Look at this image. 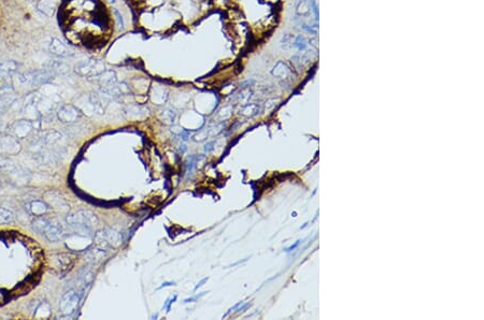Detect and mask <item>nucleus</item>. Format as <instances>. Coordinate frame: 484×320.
I'll return each mask as SVG.
<instances>
[{
	"instance_id": "39448f33",
	"label": "nucleus",
	"mask_w": 484,
	"mask_h": 320,
	"mask_svg": "<svg viewBox=\"0 0 484 320\" xmlns=\"http://www.w3.org/2000/svg\"><path fill=\"white\" fill-rule=\"evenodd\" d=\"M81 301V296L79 292L75 290H69L64 294L60 302V313L63 318H70L73 317Z\"/></svg>"
},
{
	"instance_id": "dca6fc26",
	"label": "nucleus",
	"mask_w": 484,
	"mask_h": 320,
	"mask_svg": "<svg viewBox=\"0 0 484 320\" xmlns=\"http://www.w3.org/2000/svg\"><path fill=\"white\" fill-rule=\"evenodd\" d=\"M18 65L14 61H5L0 63V79H9L17 72Z\"/></svg>"
},
{
	"instance_id": "2eb2a0df",
	"label": "nucleus",
	"mask_w": 484,
	"mask_h": 320,
	"mask_svg": "<svg viewBox=\"0 0 484 320\" xmlns=\"http://www.w3.org/2000/svg\"><path fill=\"white\" fill-rule=\"evenodd\" d=\"M89 80L95 81L96 83H99V84L103 87L116 82V74L113 72V70H105V72L100 73L99 75H96L92 77V78H89Z\"/></svg>"
},
{
	"instance_id": "6ab92c4d",
	"label": "nucleus",
	"mask_w": 484,
	"mask_h": 320,
	"mask_svg": "<svg viewBox=\"0 0 484 320\" xmlns=\"http://www.w3.org/2000/svg\"><path fill=\"white\" fill-rule=\"evenodd\" d=\"M93 278H94V273L90 270H86V268H84L83 271H81L79 274V284H80L79 287H80V289H82V290L86 289V287H88L90 284H92Z\"/></svg>"
},
{
	"instance_id": "6e6552de",
	"label": "nucleus",
	"mask_w": 484,
	"mask_h": 320,
	"mask_svg": "<svg viewBox=\"0 0 484 320\" xmlns=\"http://www.w3.org/2000/svg\"><path fill=\"white\" fill-rule=\"evenodd\" d=\"M57 118L64 124L72 125L82 118V111L73 105H63L57 110Z\"/></svg>"
},
{
	"instance_id": "cd10ccee",
	"label": "nucleus",
	"mask_w": 484,
	"mask_h": 320,
	"mask_svg": "<svg viewBox=\"0 0 484 320\" xmlns=\"http://www.w3.org/2000/svg\"><path fill=\"white\" fill-rule=\"evenodd\" d=\"M257 111V106L255 105H248L244 106L242 109L240 110V113L244 114V116H253Z\"/></svg>"
},
{
	"instance_id": "7c9ffc66",
	"label": "nucleus",
	"mask_w": 484,
	"mask_h": 320,
	"mask_svg": "<svg viewBox=\"0 0 484 320\" xmlns=\"http://www.w3.org/2000/svg\"><path fill=\"white\" fill-rule=\"evenodd\" d=\"M171 286H176V283H174V281H166V283L161 284V286H159L156 290H160V289H163V288L171 287Z\"/></svg>"
},
{
	"instance_id": "1a4fd4ad",
	"label": "nucleus",
	"mask_w": 484,
	"mask_h": 320,
	"mask_svg": "<svg viewBox=\"0 0 484 320\" xmlns=\"http://www.w3.org/2000/svg\"><path fill=\"white\" fill-rule=\"evenodd\" d=\"M132 94V88L126 82H114L112 84L101 87V96L108 99L119 98Z\"/></svg>"
},
{
	"instance_id": "f704fd0d",
	"label": "nucleus",
	"mask_w": 484,
	"mask_h": 320,
	"mask_svg": "<svg viewBox=\"0 0 484 320\" xmlns=\"http://www.w3.org/2000/svg\"><path fill=\"white\" fill-rule=\"evenodd\" d=\"M109 1H110V2H112V3H114V2H115V0H109Z\"/></svg>"
},
{
	"instance_id": "b1692460",
	"label": "nucleus",
	"mask_w": 484,
	"mask_h": 320,
	"mask_svg": "<svg viewBox=\"0 0 484 320\" xmlns=\"http://www.w3.org/2000/svg\"><path fill=\"white\" fill-rule=\"evenodd\" d=\"M176 112L171 110L170 108H165V109L161 110V118L165 121V123L167 124H172L176 120Z\"/></svg>"
},
{
	"instance_id": "20e7f679",
	"label": "nucleus",
	"mask_w": 484,
	"mask_h": 320,
	"mask_svg": "<svg viewBox=\"0 0 484 320\" xmlns=\"http://www.w3.org/2000/svg\"><path fill=\"white\" fill-rule=\"evenodd\" d=\"M94 240L98 247L106 249V250H111V249L119 248L122 245L123 238L122 234L116 230L106 228L95 234Z\"/></svg>"
},
{
	"instance_id": "a878e982",
	"label": "nucleus",
	"mask_w": 484,
	"mask_h": 320,
	"mask_svg": "<svg viewBox=\"0 0 484 320\" xmlns=\"http://www.w3.org/2000/svg\"><path fill=\"white\" fill-rule=\"evenodd\" d=\"M198 159L199 158L195 157V156H192L187 159V162H186V172L187 174H191V172L195 169V167L197 166Z\"/></svg>"
},
{
	"instance_id": "423d86ee",
	"label": "nucleus",
	"mask_w": 484,
	"mask_h": 320,
	"mask_svg": "<svg viewBox=\"0 0 484 320\" xmlns=\"http://www.w3.org/2000/svg\"><path fill=\"white\" fill-rule=\"evenodd\" d=\"M62 138L63 136L60 132L54 130L45 131L36 140H34V143L31 145V149L34 153L39 155L41 151L47 149V147L55 146L58 142H61Z\"/></svg>"
},
{
	"instance_id": "c756f323",
	"label": "nucleus",
	"mask_w": 484,
	"mask_h": 320,
	"mask_svg": "<svg viewBox=\"0 0 484 320\" xmlns=\"http://www.w3.org/2000/svg\"><path fill=\"white\" fill-rule=\"evenodd\" d=\"M206 294V292H203V293H200L199 296H196V297H194V298H189V299H185L184 300V303H191V302H195V301L199 300L200 298H203L204 296Z\"/></svg>"
},
{
	"instance_id": "a211bd4d",
	"label": "nucleus",
	"mask_w": 484,
	"mask_h": 320,
	"mask_svg": "<svg viewBox=\"0 0 484 320\" xmlns=\"http://www.w3.org/2000/svg\"><path fill=\"white\" fill-rule=\"evenodd\" d=\"M37 8L42 14L50 17L54 14L56 4L54 0H39Z\"/></svg>"
},
{
	"instance_id": "ddd939ff",
	"label": "nucleus",
	"mask_w": 484,
	"mask_h": 320,
	"mask_svg": "<svg viewBox=\"0 0 484 320\" xmlns=\"http://www.w3.org/2000/svg\"><path fill=\"white\" fill-rule=\"evenodd\" d=\"M56 267L60 270L62 274L67 273L70 271L72 266L74 265V255L70 253H61L57 254L56 257Z\"/></svg>"
},
{
	"instance_id": "72a5a7b5",
	"label": "nucleus",
	"mask_w": 484,
	"mask_h": 320,
	"mask_svg": "<svg viewBox=\"0 0 484 320\" xmlns=\"http://www.w3.org/2000/svg\"><path fill=\"white\" fill-rule=\"evenodd\" d=\"M3 130H4V123L2 122L1 120H0V135H1V134H2Z\"/></svg>"
},
{
	"instance_id": "9b49d317",
	"label": "nucleus",
	"mask_w": 484,
	"mask_h": 320,
	"mask_svg": "<svg viewBox=\"0 0 484 320\" xmlns=\"http://www.w3.org/2000/svg\"><path fill=\"white\" fill-rule=\"evenodd\" d=\"M21 151V144L11 134H1L0 135V153L6 156H15Z\"/></svg>"
},
{
	"instance_id": "4be33fe9",
	"label": "nucleus",
	"mask_w": 484,
	"mask_h": 320,
	"mask_svg": "<svg viewBox=\"0 0 484 320\" xmlns=\"http://www.w3.org/2000/svg\"><path fill=\"white\" fill-rule=\"evenodd\" d=\"M14 221V215L11 210L0 208V225H10Z\"/></svg>"
},
{
	"instance_id": "7ed1b4c3",
	"label": "nucleus",
	"mask_w": 484,
	"mask_h": 320,
	"mask_svg": "<svg viewBox=\"0 0 484 320\" xmlns=\"http://www.w3.org/2000/svg\"><path fill=\"white\" fill-rule=\"evenodd\" d=\"M52 77H53V72L51 69L30 70V72L18 75V81L24 87L32 88L48 83L52 79Z\"/></svg>"
},
{
	"instance_id": "4468645a",
	"label": "nucleus",
	"mask_w": 484,
	"mask_h": 320,
	"mask_svg": "<svg viewBox=\"0 0 484 320\" xmlns=\"http://www.w3.org/2000/svg\"><path fill=\"white\" fill-rule=\"evenodd\" d=\"M49 50L52 54L57 57H69L71 55L70 50L67 48L66 44L60 39H57V38H53L51 40Z\"/></svg>"
},
{
	"instance_id": "412c9836",
	"label": "nucleus",
	"mask_w": 484,
	"mask_h": 320,
	"mask_svg": "<svg viewBox=\"0 0 484 320\" xmlns=\"http://www.w3.org/2000/svg\"><path fill=\"white\" fill-rule=\"evenodd\" d=\"M13 100H14V97H13V95L10 93L0 95V113H3L6 109H8L10 105L13 102Z\"/></svg>"
},
{
	"instance_id": "9d476101",
	"label": "nucleus",
	"mask_w": 484,
	"mask_h": 320,
	"mask_svg": "<svg viewBox=\"0 0 484 320\" xmlns=\"http://www.w3.org/2000/svg\"><path fill=\"white\" fill-rule=\"evenodd\" d=\"M9 132L12 136H14L16 139L21 140L29 137L30 134L34 132V123L31 120H18L12 123L9 127Z\"/></svg>"
},
{
	"instance_id": "393cba45",
	"label": "nucleus",
	"mask_w": 484,
	"mask_h": 320,
	"mask_svg": "<svg viewBox=\"0 0 484 320\" xmlns=\"http://www.w3.org/2000/svg\"><path fill=\"white\" fill-rule=\"evenodd\" d=\"M289 73V70L287 68V66L285 65V64H283V63H277L275 69H274V72L273 74L275 76H277V77H286V75Z\"/></svg>"
},
{
	"instance_id": "f03ea898",
	"label": "nucleus",
	"mask_w": 484,
	"mask_h": 320,
	"mask_svg": "<svg viewBox=\"0 0 484 320\" xmlns=\"http://www.w3.org/2000/svg\"><path fill=\"white\" fill-rule=\"evenodd\" d=\"M67 225L76 230L77 232L87 233L98 226L99 219L94 211L89 209H80L66 217Z\"/></svg>"
},
{
	"instance_id": "aec40b11",
	"label": "nucleus",
	"mask_w": 484,
	"mask_h": 320,
	"mask_svg": "<svg viewBox=\"0 0 484 320\" xmlns=\"http://www.w3.org/2000/svg\"><path fill=\"white\" fill-rule=\"evenodd\" d=\"M147 109L141 106H128L125 109V113L129 118H141L145 116Z\"/></svg>"
},
{
	"instance_id": "0eeeda50",
	"label": "nucleus",
	"mask_w": 484,
	"mask_h": 320,
	"mask_svg": "<svg viewBox=\"0 0 484 320\" xmlns=\"http://www.w3.org/2000/svg\"><path fill=\"white\" fill-rule=\"evenodd\" d=\"M74 70L79 76L86 77V78L89 79L96 75H99L100 73L105 72L106 66L101 61L87 60L77 64Z\"/></svg>"
},
{
	"instance_id": "f257e3e1",
	"label": "nucleus",
	"mask_w": 484,
	"mask_h": 320,
	"mask_svg": "<svg viewBox=\"0 0 484 320\" xmlns=\"http://www.w3.org/2000/svg\"><path fill=\"white\" fill-rule=\"evenodd\" d=\"M32 231L37 234L43 235L49 241L56 242L66 238L65 230L60 221L55 219H48L45 217H36L31 222Z\"/></svg>"
},
{
	"instance_id": "bb28decb",
	"label": "nucleus",
	"mask_w": 484,
	"mask_h": 320,
	"mask_svg": "<svg viewBox=\"0 0 484 320\" xmlns=\"http://www.w3.org/2000/svg\"><path fill=\"white\" fill-rule=\"evenodd\" d=\"M209 136H210V127L200 131L197 135L194 136V140H195V142H204V140H206Z\"/></svg>"
},
{
	"instance_id": "473e14b6",
	"label": "nucleus",
	"mask_w": 484,
	"mask_h": 320,
	"mask_svg": "<svg viewBox=\"0 0 484 320\" xmlns=\"http://www.w3.org/2000/svg\"><path fill=\"white\" fill-rule=\"evenodd\" d=\"M208 279H209V278H208V277H207V278H204V279H202V280H200V281H199V283L197 284V286L195 287V289H194V290H195V291H196L197 289H199V288H200V287H202V286H203V285H204L205 283H207V281H208Z\"/></svg>"
},
{
	"instance_id": "2f4dec72",
	"label": "nucleus",
	"mask_w": 484,
	"mask_h": 320,
	"mask_svg": "<svg viewBox=\"0 0 484 320\" xmlns=\"http://www.w3.org/2000/svg\"><path fill=\"white\" fill-rule=\"evenodd\" d=\"M214 145H215V143H214V142H212V143L207 144V145H206V147H205V151H206L207 153L211 152V151L213 150V146H214Z\"/></svg>"
},
{
	"instance_id": "c85d7f7f",
	"label": "nucleus",
	"mask_w": 484,
	"mask_h": 320,
	"mask_svg": "<svg viewBox=\"0 0 484 320\" xmlns=\"http://www.w3.org/2000/svg\"><path fill=\"white\" fill-rule=\"evenodd\" d=\"M114 13H115V15H116V18H118V22H119V26H120V28H121V29H123V28H124V20H123V16H122V14H121L120 12H119L118 10H116V9L114 10Z\"/></svg>"
},
{
	"instance_id": "5701e85b",
	"label": "nucleus",
	"mask_w": 484,
	"mask_h": 320,
	"mask_svg": "<svg viewBox=\"0 0 484 320\" xmlns=\"http://www.w3.org/2000/svg\"><path fill=\"white\" fill-rule=\"evenodd\" d=\"M231 114H232V106H225L217 111L215 118L218 121H225L229 119L231 117Z\"/></svg>"
},
{
	"instance_id": "f3484780",
	"label": "nucleus",
	"mask_w": 484,
	"mask_h": 320,
	"mask_svg": "<svg viewBox=\"0 0 484 320\" xmlns=\"http://www.w3.org/2000/svg\"><path fill=\"white\" fill-rule=\"evenodd\" d=\"M29 213L35 217H43L49 213L50 206L44 201H32L29 203Z\"/></svg>"
},
{
	"instance_id": "f8f14e48",
	"label": "nucleus",
	"mask_w": 484,
	"mask_h": 320,
	"mask_svg": "<svg viewBox=\"0 0 484 320\" xmlns=\"http://www.w3.org/2000/svg\"><path fill=\"white\" fill-rule=\"evenodd\" d=\"M107 254H108V250L97 246L96 248L86 249L85 260L90 264H99L106 259Z\"/></svg>"
}]
</instances>
